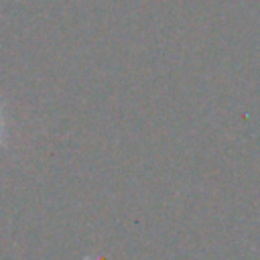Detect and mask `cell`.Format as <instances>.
<instances>
[{
  "instance_id": "1",
  "label": "cell",
  "mask_w": 260,
  "mask_h": 260,
  "mask_svg": "<svg viewBox=\"0 0 260 260\" xmlns=\"http://www.w3.org/2000/svg\"><path fill=\"white\" fill-rule=\"evenodd\" d=\"M0 144H4V120H2V114H0Z\"/></svg>"
}]
</instances>
